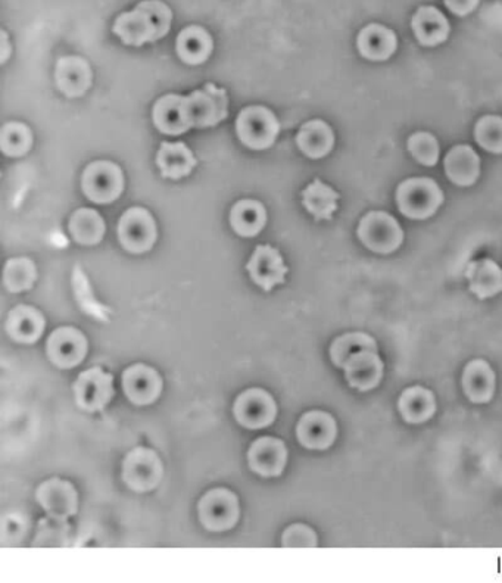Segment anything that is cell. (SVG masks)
Masks as SVG:
<instances>
[{"label": "cell", "instance_id": "6da1fadb", "mask_svg": "<svg viewBox=\"0 0 502 583\" xmlns=\"http://www.w3.org/2000/svg\"><path fill=\"white\" fill-rule=\"evenodd\" d=\"M173 24V11L162 0H143L130 12H123L115 20V36L126 46L146 45L164 39Z\"/></svg>", "mask_w": 502, "mask_h": 583}, {"label": "cell", "instance_id": "7a4b0ae2", "mask_svg": "<svg viewBox=\"0 0 502 583\" xmlns=\"http://www.w3.org/2000/svg\"><path fill=\"white\" fill-rule=\"evenodd\" d=\"M187 120L192 129H211L229 117V98L226 89L205 84L185 96Z\"/></svg>", "mask_w": 502, "mask_h": 583}, {"label": "cell", "instance_id": "3957f363", "mask_svg": "<svg viewBox=\"0 0 502 583\" xmlns=\"http://www.w3.org/2000/svg\"><path fill=\"white\" fill-rule=\"evenodd\" d=\"M280 123L273 111L265 106L243 108L236 120V134L240 142L252 151H265L276 142Z\"/></svg>", "mask_w": 502, "mask_h": 583}, {"label": "cell", "instance_id": "277c9868", "mask_svg": "<svg viewBox=\"0 0 502 583\" xmlns=\"http://www.w3.org/2000/svg\"><path fill=\"white\" fill-rule=\"evenodd\" d=\"M444 202V192L432 179H410L397 189L399 211L413 220L432 217Z\"/></svg>", "mask_w": 502, "mask_h": 583}, {"label": "cell", "instance_id": "5b68a950", "mask_svg": "<svg viewBox=\"0 0 502 583\" xmlns=\"http://www.w3.org/2000/svg\"><path fill=\"white\" fill-rule=\"evenodd\" d=\"M81 190L95 204H112L124 190L123 170L111 161H95L87 165L81 176Z\"/></svg>", "mask_w": 502, "mask_h": 583}, {"label": "cell", "instance_id": "8992f818", "mask_svg": "<svg viewBox=\"0 0 502 583\" xmlns=\"http://www.w3.org/2000/svg\"><path fill=\"white\" fill-rule=\"evenodd\" d=\"M117 236L126 251L145 254L157 242V223L151 212L142 207H133L121 215Z\"/></svg>", "mask_w": 502, "mask_h": 583}, {"label": "cell", "instance_id": "52a82bcc", "mask_svg": "<svg viewBox=\"0 0 502 583\" xmlns=\"http://www.w3.org/2000/svg\"><path fill=\"white\" fill-rule=\"evenodd\" d=\"M358 239L376 254H391L397 251L404 240V232L397 220L388 212H369L358 226Z\"/></svg>", "mask_w": 502, "mask_h": 583}, {"label": "cell", "instance_id": "ba28073f", "mask_svg": "<svg viewBox=\"0 0 502 583\" xmlns=\"http://www.w3.org/2000/svg\"><path fill=\"white\" fill-rule=\"evenodd\" d=\"M239 500L226 488H215L198 505L199 520L211 532L232 529L239 520Z\"/></svg>", "mask_w": 502, "mask_h": 583}, {"label": "cell", "instance_id": "9c48e42d", "mask_svg": "<svg viewBox=\"0 0 502 583\" xmlns=\"http://www.w3.org/2000/svg\"><path fill=\"white\" fill-rule=\"evenodd\" d=\"M164 467L157 452L149 448H134L124 458L123 480L136 492H149L157 488Z\"/></svg>", "mask_w": 502, "mask_h": 583}, {"label": "cell", "instance_id": "30bf717a", "mask_svg": "<svg viewBox=\"0 0 502 583\" xmlns=\"http://www.w3.org/2000/svg\"><path fill=\"white\" fill-rule=\"evenodd\" d=\"M112 382V374L106 373L102 367L83 371L74 383L77 405L87 413L104 411L114 397Z\"/></svg>", "mask_w": 502, "mask_h": 583}, {"label": "cell", "instance_id": "8fae6325", "mask_svg": "<svg viewBox=\"0 0 502 583\" xmlns=\"http://www.w3.org/2000/svg\"><path fill=\"white\" fill-rule=\"evenodd\" d=\"M233 414L243 427L264 429L276 420L277 405L264 389L252 388L236 399Z\"/></svg>", "mask_w": 502, "mask_h": 583}, {"label": "cell", "instance_id": "7c38bea8", "mask_svg": "<svg viewBox=\"0 0 502 583\" xmlns=\"http://www.w3.org/2000/svg\"><path fill=\"white\" fill-rule=\"evenodd\" d=\"M46 354L59 369H73L86 358V336L76 327H59L49 336Z\"/></svg>", "mask_w": 502, "mask_h": 583}, {"label": "cell", "instance_id": "4fadbf2b", "mask_svg": "<svg viewBox=\"0 0 502 583\" xmlns=\"http://www.w3.org/2000/svg\"><path fill=\"white\" fill-rule=\"evenodd\" d=\"M299 444L307 450H329L338 438V423L326 411H308L296 426Z\"/></svg>", "mask_w": 502, "mask_h": 583}, {"label": "cell", "instance_id": "5bb4252c", "mask_svg": "<svg viewBox=\"0 0 502 583\" xmlns=\"http://www.w3.org/2000/svg\"><path fill=\"white\" fill-rule=\"evenodd\" d=\"M246 271L251 276L255 285L270 292L274 286L285 283L289 268L279 249L271 245H258L252 254L251 260L246 264Z\"/></svg>", "mask_w": 502, "mask_h": 583}, {"label": "cell", "instance_id": "9a60e30c", "mask_svg": "<svg viewBox=\"0 0 502 583\" xmlns=\"http://www.w3.org/2000/svg\"><path fill=\"white\" fill-rule=\"evenodd\" d=\"M342 370H344L346 382L352 389L358 392H370L382 383L385 376V363L379 351L364 349L352 355Z\"/></svg>", "mask_w": 502, "mask_h": 583}, {"label": "cell", "instance_id": "2e32d148", "mask_svg": "<svg viewBox=\"0 0 502 583\" xmlns=\"http://www.w3.org/2000/svg\"><path fill=\"white\" fill-rule=\"evenodd\" d=\"M37 503L42 505L48 516L68 520L79 510V497L76 488L67 480H46L36 491Z\"/></svg>", "mask_w": 502, "mask_h": 583}, {"label": "cell", "instance_id": "e0dca14e", "mask_svg": "<svg viewBox=\"0 0 502 583\" xmlns=\"http://www.w3.org/2000/svg\"><path fill=\"white\" fill-rule=\"evenodd\" d=\"M288 461V448L280 439L264 436L257 439L248 451V463L252 472L263 477L280 476Z\"/></svg>", "mask_w": 502, "mask_h": 583}, {"label": "cell", "instance_id": "ac0fdd59", "mask_svg": "<svg viewBox=\"0 0 502 583\" xmlns=\"http://www.w3.org/2000/svg\"><path fill=\"white\" fill-rule=\"evenodd\" d=\"M55 79L56 86L67 98H80L92 86V68L81 56H62L56 62Z\"/></svg>", "mask_w": 502, "mask_h": 583}, {"label": "cell", "instance_id": "d6986e66", "mask_svg": "<svg viewBox=\"0 0 502 583\" xmlns=\"http://www.w3.org/2000/svg\"><path fill=\"white\" fill-rule=\"evenodd\" d=\"M461 386L470 402L477 405L488 404L497 391V374L488 361L476 358L464 367Z\"/></svg>", "mask_w": 502, "mask_h": 583}, {"label": "cell", "instance_id": "ffe728a7", "mask_svg": "<svg viewBox=\"0 0 502 583\" xmlns=\"http://www.w3.org/2000/svg\"><path fill=\"white\" fill-rule=\"evenodd\" d=\"M126 397L136 405H149L157 401L162 391V379L157 370L146 364H134L123 374Z\"/></svg>", "mask_w": 502, "mask_h": 583}, {"label": "cell", "instance_id": "44dd1931", "mask_svg": "<svg viewBox=\"0 0 502 583\" xmlns=\"http://www.w3.org/2000/svg\"><path fill=\"white\" fill-rule=\"evenodd\" d=\"M152 121L159 132L168 136H179L192 130L187 120L185 96L170 93L159 98L152 108Z\"/></svg>", "mask_w": 502, "mask_h": 583}, {"label": "cell", "instance_id": "7402d4cb", "mask_svg": "<svg viewBox=\"0 0 502 583\" xmlns=\"http://www.w3.org/2000/svg\"><path fill=\"white\" fill-rule=\"evenodd\" d=\"M398 411L408 424L429 422L438 410L435 394L424 386H410L398 398Z\"/></svg>", "mask_w": 502, "mask_h": 583}, {"label": "cell", "instance_id": "603a6c76", "mask_svg": "<svg viewBox=\"0 0 502 583\" xmlns=\"http://www.w3.org/2000/svg\"><path fill=\"white\" fill-rule=\"evenodd\" d=\"M466 279L470 292L482 301L502 292V268L489 258L472 261L467 265Z\"/></svg>", "mask_w": 502, "mask_h": 583}, {"label": "cell", "instance_id": "cb8c5ba5", "mask_svg": "<svg viewBox=\"0 0 502 583\" xmlns=\"http://www.w3.org/2000/svg\"><path fill=\"white\" fill-rule=\"evenodd\" d=\"M45 324V317L37 308L18 305L9 313L6 330L18 344H34L43 335Z\"/></svg>", "mask_w": 502, "mask_h": 583}, {"label": "cell", "instance_id": "d4e9b609", "mask_svg": "<svg viewBox=\"0 0 502 583\" xmlns=\"http://www.w3.org/2000/svg\"><path fill=\"white\" fill-rule=\"evenodd\" d=\"M414 36L423 46H438L450 36L447 17L435 6H422L411 21Z\"/></svg>", "mask_w": 502, "mask_h": 583}, {"label": "cell", "instance_id": "484cf974", "mask_svg": "<svg viewBox=\"0 0 502 583\" xmlns=\"http://www.w3.org/2000/svg\"><path fill=\"white\" fill-rule=\"evenodd\" d=\"M357 46L364 58L370 61H386L397 51V34L391 28L370 24L358 34Z\"/></svg>", "mask_w": 502, "mask_h": 583}, {"label": "cell", "instance_id": "4316f807", "mask_svg": "<svg viewBox=\"0 0 502 583\" xmlns=\"http://www.w3.org/2000/svg\"><path fill=\"white\" fill-rule=\"evenodd\" d=\"M155 161H157L161 176L171 180L189 176L198 164L193 152L183 142H162Z\"/></svg>", "mask_w": 502, "mask_h": 583}, {"label": "cell", "instance_id": "83f0119b", "mask_svg": "<svg viewBox=\"0 0 502 583\" xmlns=\"http://www.w3.org/2000/svg\"><path fill=\"white\" fill-rule=\"evenodd\" d=\"M212 51H214V40L204 27H186L177 36V55L187 65L204 64L210 59Z\"/></svg>", "mask_w": 502, "mask_h": 583}, {"label": "cell", "instance_id": "f1b7e54d", "mask_svg": "<svg viewBox=\"0 0 502 583\" xmlns=\"http://www.w3.org/2000/svg\"><path fill=\"white\" fill-rule=\"evenodd\" d=\"M296 145L308 158H324L332 152L335 134L332 127L323 120H311L299 129Z\"/></svg>", "mask_w": 502, "mask_h": 583}, {"label": "cell", "instance_id": "f546056e", "mask_svg": "<svg viewBox=\"0 0 502 583\" xmlns=\"http://www.w3.org/2000/svg\"><path fill=\"white\" fill-rule=\"evenodd\" d=\"M480 159L470 146H455L445 158V173L457 186H472L479 177Z\"/></svg>", "mask_w": 502, "mask_h": 583}, {"label": "cell", "instance_id": "4dcf8cb0", "mask_svg": "<svg viewBox=\"0 0 502 583\" xmlns=\"http://www.w3.org/2000/svg\"><path fill=\"white\" fill-rule=\"evenodd\" d=\"M230 224L242 238H255L267 224V210L260 201L242 199L230 211Z\"/></svg>", "mask_w": 502, "mask_h": 583}, {"label": "cell", "instance_id": "1f68e13d", "mask_svg": "<svg viewBox=\"0 0 502 583\" xmlns=\"http://www.w3.org/2000/svg\"><path fill=\"white\" fill-rule=\"evenodd\" d=\"M339 193L320 179L302 190V204L317 221L332 220L338 210Z\"/></svg>", "mask_w": 502, "mask_h": 583}, {"label": "cell", "instance_id": "d6a6232c", "mask_svg": "<svg viewBox=\"0 0 502 583\" xmlns=\"http://www.w3.org/2000/svg\"><path fill=\"white\" fill-rule=\"evenodd\" d=\"M68 229L77 243L93 246L104 239L106 226L104 218L98 211L92 208H80L71 215Z\"/></svg>", "mask_w": 502, "mask_h": 583}, {"label": "cell", "instance_id": "836d02e7", "mask_svg": "<svg viewBox=\"0 0 502 583\" xmlns=\"http://www.w3.org/2000/svg\"><path fill=\"white\" fill-rule=\"evenodd\" d=\"M364 349H371V351H379L376 339L366 332H349L345 335L339 336L330 345L329 354L330 360L338 369H344L346 361L357 354V352L364 351Z\"/></svg>", "mask_w": 502, "mask_h": 583}, {"label": "cell", "instance_id": "e575fe53", "mask_svg": "<svg viewBox=\"0 0 502 583\" xmlns=\"http://www.w3.org/2000/svg\"><path fill=\"white\" fill-rule=\"evenodd\" d=\"M37 280V268L30 258H12L5 265L3 283L12 293L30 291Z\"/></svg>", "mask_w": 502, "mask_h": 583}, {"label": "cell", "instance_id": "d590c367", "mask_svg": "<svg viewBox=\"0 0 502 583\" xmlns=\"http://www.w3.org/2000/svg\"><path fill=\"white\" fill-rule=\"evenodd\" d=\"M33 146V133L26 124L6 123L0 132V148L6 157L18 158L28 154Z\"/></svg>", "mask_w": 502, "mask_h": 583}, {"label": "cell", "instance_id": "8d00e7d4", "mask_svg": "<svg viewBox=\"0 0 502 583\" xmlns=\"http://www.w3.org/2000/svg\"><path fill=\"white\" fill-rule=\"evenodd\" d=\"M70 533L67 520L48 516L37 526L33 547H65L70 542Z\"/></svg>", "mask_w": 502, "mask_h": 583}, {"label": "cell", "instance_id": "74e56055", "mask_svg": "<svg viewBox=\"0 0 502 583\" xmlns=\"http://www.w3.org/2000/svg\"><path fill=\"white\" fill-rule=\"evenodd\" d=\"M475 137L485 151L502 154V118L497 115L483 117L476 124Z\"/></svg>", "mask_w": 502, "mask_h": 583}, {"label": "cell", "instance_id": "f35d334b", "mask_svg": "<svg viewBox=\"0 0 502 583\" xmlns=\"http://www.w3.org/2000/svg\"><path fill=\"white\" fill-rule=\"evenodd\" d=\"M408 151L417 162L433 167L439 161V143L430 133H416L408 139Z\"/></svg>", "mask_w": 502, "mask_h": 583}, {"label": "cell", "instance_id": "ab89813d", "mask_svg": "<svg viewBox=\"0 0 502 583\" xmlns=\"http://www.w3.org/2000/svg\"><path fill=\"white\" fill-rule=\"evenodd\" d=\"M285 548H314L318 545L317 533L304 523H295L285 530L282 536Z\"/></svg>", "mask_w": 502, "mask_h": 583}, {"label": "cell", "instance_id": "60d3db41", "mask_svg": "<svg viewBox=\"0 0 502 583\" xmlns=\"http://www.w3.org/2000/svg\"><path fill=\"white\" fill-rule=\"evenodd\" d=\"M444 2L451 12L464 17V15H469L470 12L475 11L480 0H444Z\"/></svg>", "mask_w": 502, "mask_h": 583}, {"label": "cell", "instance_id": "b9f144b4", "mask_svg": "<svg viewBox=\"0 0 502 583\" xmlns=\"http://www.w3.org/2000/svg\"><path fill=\"white\" fill-rule=\"evenodd\" d=\"M2 37H3V58H2V62H6V59H8L9 56V51H8V36H6L5 31H3L2 33Z\"/></svg>", "mask_w": 502, "mask_h": 583}]
</instances>
